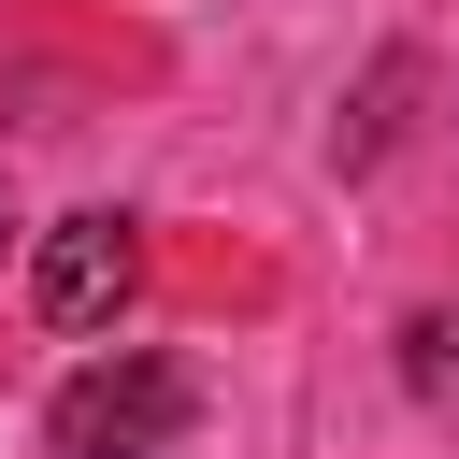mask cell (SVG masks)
<instances>
[{
	"label": "cell",
	"instance_id": "cell-1",
	"mask_svg": "<svg viewBox=\"0 0 459 459\" xmlns=\"http://www.w3.org/2000/svg\"><path fill=\"white\" fill-rule=\"evenodd\" d=\"M172 430H186V373H172L158 344L86 359V373L57 387V416H43L57 459H172Z\"/></svg>",
	"mask_w": 459,
	"mask_h": 459
},
{
	"label": "cell",
	"instance_id": "cell-2",
	"mask_svg": "<svg viewBox=\"0 0 459 459\" xmlns=\"http://www.w3.org/2000/svg\"><path fill=\"white\" fill-rule=\"evenodd\" d=\"M29 287H43V316H57V330H115V316L143 301V230H129L115 201H86V215H57V230H43Z\"/></svg>",
	"mask_w": 459,
	"mask_h": 459
},
{
	"label": "cell",
	"instance_id": "cell-3",
	"mask_svg": "<svg viewBox=\"0 0 459 459\" xmlns=\"http://www.w3.org/2000/svg\"><path fill=\"white\" fill-rule=\"evenodd\" d=\"M402 373H416V402H459V301L402 316Z\"/></svg>",
	"mask_w": 459,
	"mask_h": 459
},
{
	"label": "cell",
	"instance_id": "cell-4",
	"mask_svg": "<svg viewBox=\"0 0 459 459\" xmlns=\"http://www.w3.org/2000/svg\"><path fill=\"white\" fill-rule=\"evenodd\" d=\"M14 230H29V215H14V201H0V258H14Z\"/></svg>",
	"mask_w": 459,
	"mask_h": 459
}]
</instances>
